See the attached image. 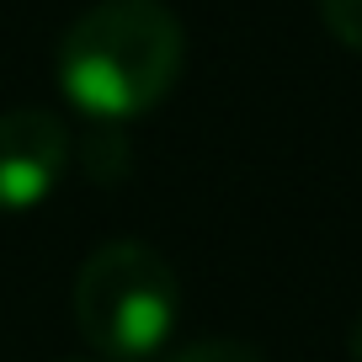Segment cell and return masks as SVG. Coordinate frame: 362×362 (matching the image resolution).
<instances>
[{"label":"cell","mask_w":362,"mask_h":362,"mask_svg":"<svg viewBox=\"0 0 362 362\" xmlns=\"http://www.w3.org/2000/svg\"><path fill=\"white\" fill-rule=\"evenodd\" d=\"M187 33L165 0H96L59 37L54 75L75 112L123 128L155 112L181 80Z\"/></svg>","instance_id":"obj_1"},{"label":"cell","mask_w":362,"mask_h":362,"mask_svg":"<svg viewBox=\"0 0 362 362\" xmlns=\"http://www.w3.org/2000/svg\"><path fill=\"white\" fill-rule=\"evenodd\" d=\"M69 170V128L48 107L0 112V214H33Z\"/></svg>","instance_id":"obj_3"},{"label":"cell","mask_w":362,"mask_h":362,"mask_svg":"<svg viewBox=\"0 0 362 362\" xmlns=\"http://www.w3.org/2000/svg\"><path fill=\"white\" fill-rule=\"evenodd\" d=\"M320 16H325V27L341 37L346 48H357L362 54V0H315Z\"/></svg>","instance_id":"obj_5"},{"label":"cell","mask_w":362,"mask_h":362,"mask_svg":"<svg viewBox=\"0 0 362 362\" xmlns=\"http://www.w3.org/2000/svg\"><path fill=\"white\" fill-rule=\"evenodd\" d=\"M69 315L107 362H144L181 325V277L149 240H102L75 272Z\"/></svg>","instance_id":"obj_2"},{"label":"cell","mask_w":362,"mask_h":362,"mask_svg":"<svg viewBox=\"0 0 362 362\" xmlns=\"http://www.w3.org/2000/svg\"><path fill=\"white\" fill-rule=\"evenodd\" d=\"M165 362H267L256 346H245V341H229V336H203V341H187V346H176Z\"/></svg>","instance_id":"obj_4"},{"label":"cell","mask_w":362,"mask_h":362,"mask_svg":"<svg viewBox=\"0 0 362 362\" xmlns=\"http://www.w3.org/2000/svg\"><path fill=\"white\" fill-rule=\"evenodd\" d=\"M346 351H351V362H362V315L351 320V336H346Z\"/></svg>","instance_id":"obj_6"}]
</instances>
